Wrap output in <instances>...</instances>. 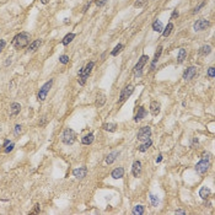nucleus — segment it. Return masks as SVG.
Here are the masks:
<instances>
[{"mask_svg": "<svg viewBox=\"0 0 215 215\" xmlns=\"http://www.w3.org/2000/svg\"><path fill=\"white\" fill-rule=\"evenodd\" d=\"M30 40H31V36L27 32H21L19 34H16L14 40H12V46L16 49H22L25 47H27L30 44Z\"/></svg>", "mask_w": 215, "mask_h": 215, "instance_id": "f257e3e1", "label": "nucleus"}, {"mask_svg": "<svg viewBox=\"0 0 215 215\" xmlns=\"http://www.w3.org/2000/svg\"><path fill=\"white\" fill-rule=\"evenodd\" d=\"M94 65H95V63H94V62H90V63H87V64H86L85 68L80 69V71H79V84H80L81 86L85 85L86 79L88 78V75H90V73H91V70H92Z\"/></svg>", "mask_w": 215, "mask_h": 215, "instance_id": "f03ea898", "label": "nucleus"}, {"mask_svg": "<svg viewBox=\"0 0 215 215\" xmlns=\"http://www.w3.org/2000/svg\"><path fill=\"white\" fill-rule=\"evenodd\" d=\"M76 140V134L73 129H70V128H66L63 134H62V141L64 143V144L66 145H71V144H74Z\"/></svg>", "mask_w": 215, "mask_h": 215, "instance_id": "7ed1b4c3", "label": "nucleus"}, {"mask_svg": "<svg viewBox=\"0 0 215 215\" xmlns=\"http://www.w3.org/2000/svg\"><path fill=\"white\" fill-rule=\"evenodd\" d=\"M148 60H149V57L145 56V54L141 56L140 59L138 60L136 65L134 66V74H135L136 78H140V76H141V74H143V68H144V65L148 63Z\"/></svg>", "mask_w": 215, "mask_h": 215, "instance_id": "20e7f679", "label": "nucleus"}, {"mask_svg": "<svg viewBox=\"0 0 215 215\" xmlns=\"http://www.w3.org/2000/svg\"><path fill=\"white\" fill-rule=\"evenodd\" d=\"M52 85H53V80H49L48 82H46L41 88H40V92H38V96H37V100L40 102H43L47 97V94L49 92V90L52 88Z\"/></svg>", "mask_w": 215, "mask_h": 215, "instance_id": "39448f33", "label": "nucleus"}, {"mask_svg": "<svg viewBox=\"0 0 215 215\" xmlns=\"http://www.w3.org/2000/svg\"><path fill=\"white\" fill-rule=\"evenodd\" d=\"M150 136H151V128L150 127H143L138 132V140H140V141H145V140L150 139Z\"/></svg>", "mask_w": 215, "mask_h": 215, "instance_id": "423d86ee", "label": "nucleus"}, {"mask_svg": "<svg viewBox=\"0 0 215 215\" xmlns=\"http://www.w3.org/2000/svg\"><path fill=\"white\" fill-rule=\"evenodd\" d=\"M134 92V86H132V85H128V86H125L123 90H122V92H120V96H119V102L122 103V102H124L125 100H127L128 97H130L132 96V94Z\"/></svg>", "mask_w": 215, "mask_h": 215, "instance_id": "0eeeda50", "label": "nucleus"}, {"mask_svg": "<svg viewBox=\"0 0 215 215\" xmlns=\"http://www.w3.org/2000/svg\"><path fill=\"white\" fill-rule=\"evenodd\" d=\"M209 168V160H205V159H202L198 164L195 165V171L198 173H205Z\"/></svg>", "mask_w": 215, "mask_h": 215, "instance_id": "6e6552de", "label": "nucleus"}, {"mask_svg": "<svg viewBox=\"0 0 215 215\" xmlns=\"http://www.w3.org/2000/svg\"><path fill=\"white\" fill-rule=\"evenodd\" d=\"M209 25H210V22H209L208 20L201 19V20H198L197 22H194L193 28H194V31H203V30H205L207 27H209Z\"/></svg>", "mask_w": 215, "mask_h": 215, "instance_id": "1a4fd4ad", "label": "nucleus"}, {"mask_svg": "<svg viewBox=\"0 0 215 215\" xmlns=\"http://www.w3.org/2000/svg\"><path fill=\"white\" fill-rule=\"evenodd\" d=\"M197 74V68L195 66H191V68H188L185 73H183V79L186 80V81H188V80H191L194 75Z\"/></svg>", "mask_w": 215, "mask_h": 215, "instance_id": "9d476101", "label": "nucleus"}, {"mask_svg": "<svg viewBox=\"0 0 215 215\" xmlns=\"http://www.w3.org/2000/svg\"><path fill=\"white\" fill-rule=\"evenodd\" d=\"M160 110H161V104H160V102H157V101H152V102L150 103V113H151L152 116H157V114L160 113Z\"/></svg>", "mask_w": 215, "mask_h": 215, "instance_id": "9b49d317", "label": "nucleus"}, {"mask_svg": "<svg viewBox=\"0 0 215 215\" xmlns=\"http://www.w3.org/2000/svg\"><path fill=\"white\" fill-rule=\"evenodd\" d=\"M20 111H21V106H20V103H17V102L11 103V106H10V116H11V117L17 116V114L20 113Z\"/></svg>", "mask_w": 215, "mask_h": 215, "instance_id": "f8f14e48", "label": "nucleus"}, {"mask_svg": "<svg viewBox=\"0 0 215 215\" xmlns=\"http://www.w3.org/2000/svg\"><path fill=\"white\" fill-rule=\"evenodd\" d=\"M73 175H74V177H76V178H84V177H86V175H87V168H86V167L75 168V170L73 171Z\"/></svg>", "mask_w": 215, "mask_h": 215, "instance_id": "ddd939ff", "label": "nucleus"}, {"mask_svg": "<svg viewBox=\"0 0 215 215\" xmlns=\"http://www.w3.org/2000/svg\"><path fill=\"white\" fill-rule=\"evenodd\" d=\"M132 172H133L134 177H139L141 175V162H140V161H134Z\"/></svg>", "mask_w": 215, "mask_h": 215, "instance_id": "4468645a", "label": "nucleus"}, {"mask_svg": "<svg viewBox=\"0 0 215 215\" xmlns=\"http://www.w3.org/2000/svg\"><path fill=\"white\" fill-rule=\"evenodd\" d=\"M94 140H95V135L92 133H88V134H86L81 139V143H82L84 145H90V144H92V143H94Z\"/></svg>", "mask_w": 215, "mask_h": 215, "instance_id": "2eb2a0df", "label": "nucleus"}, {"mask_svg": "<svg viewBox=\"0 0 215 215\" xmlns=\"http://www.w3.org/2000/svg\"><path fill=\"white\" fill-rule=\"evenodd\" d=\"M145 117H146V111H145L144 107L140 106V107H139V110H138V113L135 114L134 120H135V122H139V120H141L143 118H145Z\"/></svg>", "mask_w": 215, "mask_h": 215, "instance_id": "dca6fc26", "label": "nucleus"}, {"mask_svg": "<svg viewBox=\"0 0 215 215\" xmlns=\"http://www.w3.org/2000/svg\"><path fill=\"white\" fill-rule=\"evenodd\" d=\"M41 44H42V40H36V41H33L32 43H30L28 44V52H36L37 49H40V47H41Z\"/></svg>", "mask_w": 215, "mask_h": 215, "instance_id": "f3484780", "label": "nucleus"}, {"mask_svg": "<svg viewBox=\"0 0 215 215\" xmlns=\"http://www.w3.org/2000/svg\"><path fill=\"white\" fill-rule=\"evenodd\" d=\"M123 175H124V168H123V167H117V168H114V170L112 171V173H111V176L114 178V180H119V178L123 177Z\"/></svg>", "mask_w": 215, "mask_h": 215, "instance_id": "a211bd4d", "label": "nucleus"}, {"mask_svg": "<svg viewBox=\"0 0 215 215\" xmlns=\"http://www.w3.org/2000/svg\"><path fill=\"white\" fill-rule=\"evenodd\" d=\"M118 155H119V151H113V152L108 154V155H107V157H106V164L111 165L112 162H114L116 159L118 157Z\"/></svg>", "mask_w": 215, "mask_h": 215, "instance_id": "6ab92c4d", "label": "nucleus"}, {"mask_svg": "<svg viewBox=\"0 0 215 215\" xmlns=\"http://www.w3.org/2000/svg\"><path fill=\"white\" fill-rule=\"evenodd\" d=\"M104 102H106V95L104 94H98L97 95V97H96V102H95V104H96V107H102L103 104H104Z\"/></svg>", "mask_w": 215, "mask_h": 215, "instance_id": "aec40b11", "label": "nucleus"}, {"mask_svg": "<svg viewBox=\"0 0 215 215\" xmlns=\"http://www.w3.org/2000/svg\"><path fill=\"white\" fill-rule=\"evenodd\" d=\"M151 144H152V141H151V139H148V140H145V143L144 144H141L139 148H138V150L140 151V152H145L150 146H151Z\"/></svg>", "mask_w": 215, "mask_h": 215, "instance_id": "412c9836", "label": "nucleus"}, {"mask_svg": "<svg viewBox=\"0 0 215 215\" xmlns=\"http://www.w3.org/2000/svg\"><path fill=\"white\" fill-rule=\"evenodd\" d=\"M161 53H162V47L160 46V47L157 48L156 53H155V57H154V60H152V64H151V70L155 69V65H156V63H157V60H159V58H160V56H161Z\"/></svg>", "mask_w": 215, "mask_h": 215, "instance_id": "4be33fe9", "label": "nucleus"}, {"mask_svg": "<svg viewBox=\"0 0 215 215\" xmlns=\"http://www.w3.org/2000/svg\"><path fill=\"white\" fill-rule=\"evenodd\" d=\"M210 189L208 188V187H202L201 188V191H199V197L202 199H208V197L210 195Z\"/></svg>", "mask_w": 215, "mask_h": 215, "instance_id": "5701e85b", "label": "nucleus"}, {"mask_svg": "<svg viewBox=\"0 0 215 215\" xmlns=\"http://www.w3.org/2000/svg\"><path fill=\"white\" fill-rule=\"evenodd\" d=\"M186 56H187V52H186V49L181 48V49H180V52H178V57H177V63H178V64L183 63V60L186 59Z\"/></svg>", "mask_w": 215, "mask_h": 215, "instance_id": "b1692460", "label": "nucleus"}, {"mask_svg": "<svg viewBox=\"0 0 215 215\" xmlns=\"http://www.w3.org/2000/svg\"><path fill=\"white\" fill-rule=\"evenodd\" d=\"M74 38H75V34H74V33H68V34L65 36V37L63 38L62 44H63V46H68V44H69L71 41H73Z\"/></svg>", "mask_w": 215, "mask_h": 215, "instance_id": "393cba45", "label": "nucleus"}, {"mask_svg": "<svg viewBox=\"0 0 215 215\" xmlns=\"http://www.w3.org/2000/svg\"><path fill=\"white\" fill-rule=\"evenodd\" d=\"M210 52H211V47L208 46V44H204L199 49V54L201 56H208V54H210Z\"/></svg>", "mask_w": 215, "mask_h": 215, "instance_id": "a878e982", "label": "nucleus"}, {"mask_svg": "<svg viewBox=\"0 0 215 215\" xmlns=\"http://www.w3.org/2000/svg\"><path fill=\"white\" fill-rule=\"evenodd\" d=\"M152 30L155 31V32H162V30H164V25H162V22L161 21H159V20H156L154 24H152Z\"/></svg>", "mask_w": 215, "mask_h": 215, "instance_id": "bb28decb", "label": "nucleus"}, {"mask_svg": "<svg viewBox=\"0 0 215 215\" xmlns=\"http://www.w3.org/2000/svg\"><path fill=\"white\" fill-rule=\"evenodd\" d=\"M102 128L104 130H107V132H114L116 128H117V125L114 123H104V124H102Z\"/></svg>", "mask_w": 215, "mask_h": 215, "instance_id": "cd10ccee", "label": "nucleus"}, {"mask_svg": "<svg viewBox=\"0 0 215 215\" xmlns=\"http://www.w3.org/2000/svg\"><path fill=\"white\" fill-rule=\"evenodd\" d=\"M172 30H173V24H172V22H170V24L166 26V28H164V30H162V34H164V37H168V36L171 34V32H172Z\"/></svg>", "mask_w": 215, "mask_h": 215, "instance_id": "c85d7f7f", "label": "nucleus"}, {"mask_svg": "<svg viewBox=\"0 0 215 215\" xmlns=\"http://www.w3.org/2000/svg\"><path fill=\"white\" fill-rule=\"evenodd\" d=\"M144 207L143 205H136V207H134V209H133V214L134 215H143L144 214Z\"/></svg>", "mask_w": 215, "mask_h": 215, "instance_id": "c756f323", "label": "nucleus"}, {"mask_svg": "<svg viewBox=\"0 0 215 215\" xmlns=\"http://www.w3.org/2000/svg\"><path fill=\"white\" fill-rule=\"evenodd\" d=\"M123 49V44H118V46H116L114 47V49L112 50V53H111V54L113 56V57H116L117 54H118V53H120V50Z\"/></svg>", "mask_w": 215, "mask_h": 215, "instance_id": "7c9ffc66", "label": "nucleus"}, {"mask_svg": "<svg viewBox=\"0 0 215 215\" xmlns=\"http://www.w3.org/2000/svg\"><path fill=\"white\" fill-rule=\"evenodd\" d=\"M150 201H151L152 207H157V205H159V203H160L159 198H157L156 195H154V194H150Z\"/></svg>", "mask_w": 215, "mask_h": 215, "instance_id": "2f4dec72", "label": "nucleus"}, {"mask_svg": "<svg viewBox=\"0 0 215 215\" xmlns=\"http://www.w3.org/2000/svg\"><path fill=\"white\" fill-rule=\"evenodd\" d=\"M146 3H148V0H138V2L134 3V8H141V6H144Z\"/></svg>", "mask_w": 215, "mask_h": 215, "instance_id": "473e14b6", "label": "nucleus"}, {"mask_svg": "<svg viewBox=\"0 0 215 215\" xmlns=\"http://www.w3.org/2000/svg\"><path fill=\"white\" fill-rule=\"evenodd\" d=\"M108 2V0H95V4L98 6V8H102L106 5V3Z\"/></svg>", "mask_w": 215, "mask_h": 215, "instance_id": "72a5a7b5", "label": "nucleus"}, {"mask_svg": "<svg viewBox=\"0 0 215 215\" xmlns=\"http://www.w3.org/2000/svg\"><path fill=\"white\" fill-rule=\"evenodd\" d=\"M21 132H22V127H21L20 124H16V125H15V130H14L15 135H19Z\"/></svg>", "mask_w": 215, "mask_h": 215, "instance_id": "f704fd0d", "label": "nucleus"}, {"mask_svg": "<svg viewBox=\"0 0 215 215\" xmlns=\"http://www.w3.org/2000/svg\"><path fill=\"white\" fill-rule=\"evenodd\" d=\"M59 62H60L62 64H68V63H69V57H68V56H60Z\"/></svg>", "mask_w": 215, "mask_h": 215, "instance_id": "c9c22d12", "label": "nucleus"}, {"mask_svg": "<svg viewBox=\"0 0 215 215\" xmlns=\"http://www.w3.org/2000/svg\"><path fill=\"white\" fill-rule=\"evenodd\" d=\"M208 76L210 78V79H213L214 76H215V69L211 66V68H209L208 69Z\"/></svg>", "mask_w": 215, "mask_h": 215, "instance_id": "e433bc0d", "label": "nucleus"}, {"mask_svg": "<svg viewBox=\"0 0 215 215\" xmlns=\"http://www.w3.org/2000/svg\"><path fill=\"white\" fill-rule=\"evenodd\" d=\"M12 149H14V143H10V145H8L5 149V152H10Z\"/></svg>", "mask_w": 215, "mask_h": 215, "instance_id": "4c0bfd02", "label": "nucleus"}, {"mask_svg": "<svg viewBox=\"0 0 215 215\" xmlns=\"http://www.w3.org/2000/svg\"><path fill=\"white\" fill-rule=\"evenodd\" d=\"M5 46H6V42H5L4 40H0V52H2V50L5 48Z\"/></svg>", "mask_w": 215, "mask_h": 215, "instance_id": "58836bf2", "label": "nucleus"}, {"mask_svg": "<svg viewBox=\"0 0 215 215\" xmlns=\"http://www.w3.org/2000/svg\"><path fill=\"white\" fill-rule=\"evenodd\" d=\"M204 5H205V3H202L201 5H198V6H197V8L194 9V11H193V12H194V14H195V12H198V11H199V9H201V8H203Z\"/></svg>", "mask_w": 215, "mask_h": 215, "instance_id": "ea45409f", "label": "nucleus"}, {"mask_svg": "<svg viewBox=\"0 0 215 215\" xmlns=\"http://www.w3.org/2000/svg\"><path fill=\"white\" fill-rule=\"evenodd\" d=\"M178 15H180V14H178V11H177V10H175V11L172 12V16H171V19H175V17H178Z\"/></svg>", "mask_w": 215, "mask_h": 215, "instance_id": "a19ab883", "label": "nucleus"}, {"mask_svg": "<svg viewBox=\"0 0 215 215\" xmlns=\"http://www.w3.org/2000/svg\"><path fill=\"white\" fill-rule=\"evenodd\" d=\"M34 213H40V204L34 205Z\"/></svg>", "mask_w": 215, "mask_h": 215, "instance_id": "79ce46f5", "label": "nucleus"}, {"mask_svg": "<svg viewBox=\"0 0 215 215\" xmlns=\"http://www.w3.org/2000/svg\"><path fill=\"white\" fill-rule=\"evenodd\" d=\"M175 213H176V214H182V215H185V214H186V211H185V210H176Z\"/></svg>", "mask_w": 215, "mask_h": 215, "instance_id": "37998d69", "label": "nucleus"}, {"mask_svg": "<svg viewBox=\"0 0 215 215\" xmlns=\"http://www.w3.org/2000/svg\"><path fill=\"white\" fill-rule=\"evenodd\" d=\"M161 160H162V155L160 154V155H159V157L156 159V162H161Z\"/></svg>", "mask_w": 215, "mask_h": 215, "instance_id": "c03bdc74", "label": "nucleus"}, {"mask_svg": "<svg viewBox=\"0 0 215 215\" xmlns=\"http://www.w3.org/2000/svg\"><path fill=\"white\" fill-rule=\"evenodd\" d=\"M88 6H90V2H88V3H87V4H86V5H85V8H84V10H82V11H84V12H85V11H86V10H87V8H88Z\"/></svg>", "mask_w": 215, "mask_h": 215, "instance_id": "a18cd8bd", "label": "nucleus"}, {"mask_svg": "<svg viewBox=\"0 0 215 215\" xmlns=\"http://www.w3.org/2000/svg\"><path fill=\"white\" fill-rule=\"evenodd\" d=\"M41 3H42V4H48L49 0H41Z\"/></svg>", "mask_w": 215, "mask_h": 215, "instance_id": "49530a36", "label": "nucleus"}, {"mask_svg": "<svg viewBox=\"0 0 215 215\" xmlns=\"http://www.w3.org/2000/svg\"><path fill=\"white\" fill-rule=\"evenodd\" d=\"M8 144H10V140H5V143H4V146H6Z\"/></svg>", "mask_w": 215, "mask_h": 215, "instance_id": "de8ad7c7", "label": "nucleus"}]
</instances>
